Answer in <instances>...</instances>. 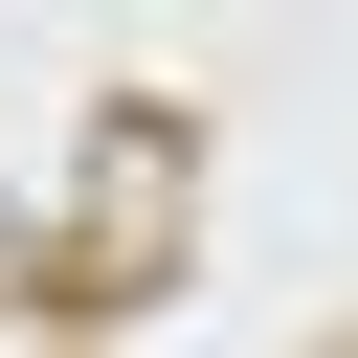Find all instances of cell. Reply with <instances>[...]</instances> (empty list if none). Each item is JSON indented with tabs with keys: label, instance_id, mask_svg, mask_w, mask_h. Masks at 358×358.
I'll list each match as a JSON object with an SVG mask.
<instances>
[{
	"label": "cell",
	"instance_id": "cell-1",
	"mask_svg": "<svg viewBox=\"0 0 358 358\" xmlns=\"http://www.w3.org/2000/svg\"><path fill=\"white\" fill-rule=\"evenodd\" d=\"M179 246V134L157 112H90V224H67V291H134Z\"/></svg>",
	"mask_w": 358,
	"mask_h": 358
}]
</instances>
